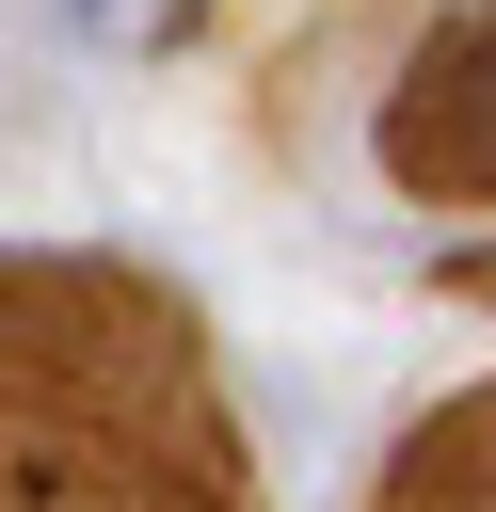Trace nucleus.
I'll return each instance as SVG.
<instances>
[{
	"label": "nucleus",
	"mask_w": 496,
	"mask_h": 512,
	"mask_svg": "<svg viewBox=\"0 0 496 512\" xmlns=\"http://www.w3.org/2000/svg\"><path fill=\"white\" fill-rule=\"evenodd\" d=\"M64 16H80V32H144V16L176 32V0H64Z\"/></svg>",
	"instance_id": "obj_1"
}]
</instances>
